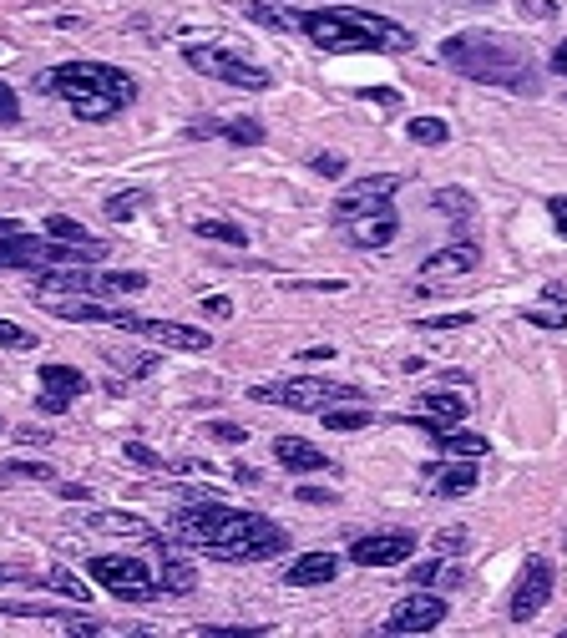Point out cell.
<instances>
[{
  "instance_id": "ba28073f",
  "label": "cell",
  "mask_w": 567,
  "mask_h": 638,
  "mask_svg": "<svg viewBox=\"0 0 567 638\" xmlns=\"http://www.w3.org/2000/svg\"><path fill=\"white\" fill-rule=\"evenodd\" d=\"M395 193H400V173H370V178L350 183V188L335 198L330 218H335V228H340V223H350V218H360V213L395 208Z\"/></svg>"
},
{
  "instance_id": "9a60e30c",
  "label": "cell",
  "mask_w": 567,
  "mask_h": 638,
  "mask_svg": "<svg viewBox=\"0 0 567 638\" xmlns=\"http://www.w3.org/2000/svg\"><path fill=\"white\" fill-rule=\"evenodd\" d=\"M87 390H92V380L81 375L76 365H41V395H36V406L46 416H61L76 395H87Z\"/></svg>"
},
{
  "instance_id": "603a6c76",
  "label": "cell",
  "mask_w": 567,
  "mask_h": 638,
  "mask_svg": "<svg viewBox=\"0 0 567 638\" xmlns=\"http://www.w3.org/2000/svg\"><path fill=\"white\" fill-rule=\"evenodd\" d=\"M411 583H416V588H441V593H451V588L466 583V573H461L456 563H446V557H431V563H416V568H411Z\"/></svg>"
},
{
  "instance_id": "e575fe53",
  "label": "cell",
  "mask_w": 567,
  "mask_h": 638,
  "mask_svg": "<svg viewBox=\"0 0 567 638\" xmlns=\"http://www.w3.org/2000/svg\"><path fill=\"white\" fill-rule=\"evenodd\" d=\"M122 375H132V380H142V375H152L157 370V355H107Z\"/></svg>"
},
{
  "instance_id": "bcb514c9",
  "label": "cell",
  "mask_w": 567,
  "mask_h": 638,
  "mask_svg": "<svg viewBox=\"0 0 567 638\" xmlns=\"http://www.w3.org/2000/svg\"><path fill=\"white\" fill-rule=\"evenodd\" d=\"M522 11H527V16H537V21H552V16H557L552 0H522Z\"/></svg>"
},
{
  "instance_id": "30bf717a",
  "label": "cell",
  "mask_w": 567,
  "mask_h": 638,
  "mask_svg": "<svg viewBox=\"0 0 567 638\" xmlns=\"http://www.w3.org/2000/svg\"><path fill=\"white\" fill-rule=\"evenodd\" d=\"M552 588H557V573H552V563H547V557H527V563H522V573H517V588H512V603H507L512 623H527V618H537V613L547 608Z\"/></svg>"
},
{
  "instance_id": "f907efd6",
  "label": "cell",
  "mask_w": 567,
  "mask_h": 638,
  "mask_svg": "<svg viewBox=\"0 0 567 638\" xmlns=\"http://www.w3.org/2000/svg\"><path fill=\"white\" fill-rule=\"evenodd\" d=\"M547 71L567 76V41H557V46H552V56H547Z\"/></svg>"
},
{
  "instance_id": "d6a6232c",
  "label": "cell",
  "mask_w": 567,
  "mask_h": 638,
  "mask_svg": "<svg viewBox=\"0 0 567 638\" xmlns=\"http://www.w3.org/2000/svg\"><path fill=\"white\" fill-rule=\"evenodd\" d=\"M0 476H6V482H51V466L46 461H6L0 466Z\"/></svg>"
},
{
  "instance_id": "681fc988",
  "label": "cell",
  "mask_w": 567,
  "mask_h": 638,
  "mask_svg": "<svg viewBox=\"0 0 567 638\" xmlns=\"http://www.w3.org/2000/svg\"><path fill=\"white\" fill-rule=\"evenodd\" d=\"M203 314H213V319H228V314H233V304H228L223 294H213V299H203Z\"/></svg>"
},
{
  "instance_id": "52a82bcc",
  "label": "cell",
  "mask_w": 567,
  "mask_h": 638,
  "mask_svg": "<svg viewBox=\"0 0 567 638\" xmlns=\"http://www.w3.org/2000/svg\"><path fill=\"white\" fill-rule=\"evenodd\" d=\"M183 61H188L193 71L213 76V82H223V87H238V92H269V87H274V76H269L259 61L238 56V51H228V46H188Z\"/></svg>"
},
{
  "instance_id": "8992f818",
  "label": "cell",
  "mask_w": 567,
  "mask_h": 638,
  "mask_svg": "<svg viewBox=\"0 0 567 638\" xmlns=\"http://www.w3.org/2000/svg\"><path fill=\"white\" fill-rule=\"evenodd\" d=\"M87 573L122 603H152V598H168L157 583V573L142 563V557H117V552H102L87 563Z\"/></svg>"
},
{
  "instance_id": "d590c367",
  "label": "cell",
  "mask_w": 567,
  "mask_h": 638,
  "mask_svg": "<svg viewBox=\"0 0 567 638\" xmlns=\"http://www.w3.org/2000/svg\"><path fill=\"white\" fill-rule=\"evenodd\" d=\"M431 547H436L441 557H461V552H466V532H461V527H441V532L431 537Z\"/></svg>"
},
{
  "instance_id": "7dc6e473",
  "label": "cell",
  "mask_w": 567,
  "mask_h": 638,
  "mask_svg": "<svg viewBox=\"0 0 567 638\" xmlns=\"http://www.w3.org/2000/svg\"><path fill=\"white\" fill-rule=\"evenodd\" d=\"M0 583H41V578H31V573L16 568V563H0Z\"/></svg>"
},
{
  "instance_id": "8fae6325",
  "label": "cell",
  "mask_w": 567,
  "mask_h": 638,
  "mask_svg": "<svg viewBox=\"0 0 567 638\" xmlns=\"http://www.w3.org/2000/svg\"><path fill=\"white\" fill-rule=\"evenodd\" d=\"M152 552H157V583L168 598H188L198 588V568H193V557H188V542L183 537H152Z\"/></svg>"
},
{
  "instance_id": "b9f144b4",
  "label": "cell",
  "mask_w": 567,
  "mask_h": 638,
  "mask_svg": "<svg viewBox=\"0 0 567 638\" xmlns=\"http://www.w3.org/2000/svg\"><path fill=\"white\" fill-rule=\"evenodd\" d=\"M294 497H299L304 507H335V502H340V497H335L330 487H299Z\"/></svg>"
},
{
  "instance_id": "f1b7e54d",
  "label": "cell",
  "mask_w": 567,
  "mask_h": 638,
  "mask_svg": "<svg viewBox=\"0 0 567 638\" xmlns=\"http://www.w3.org/2000/svg\"><path fill=\"white\" fill-rule=\"evenodd\" d=\"M319 421L330 426V431H365L375 416H370L365 406H355V401H350V406H330V411H319Z\"/></svg>"
},
{
  "instance_id": "680465c9",
  "label": "cell",
  "mask_w": 567,
  "mask_h": 638,
  "mask_svg": "<svg viewBox=\"0 0 567 638\" xmlns=\"http://www.w3.org/2000/svg\"><path fill=\"white\" fill-rule=\"evenodd\" d=\"M249 6H274V0H249Z\"/></svg>"
},
{
  "instance_id": "7bdbcfd3",
  "label": "cell",
  "mask_w": 567,
  "mask_h": 638,
  "mask_svg": "<svg viewBox=\"0 0 567 638\" xmlns=\"http://www.w3.org/2000/svg\"><path fill=\"white\" fill-rule=\"evenodd\" d=\"M527 325H537V330H562L567 314H557V309H527Z\"/></svg>"
},
{
  "instance_id": "db71d44e",
  "label": "cell",
  "mask_w": 567,
  "mask_h": 638,
  "mask_svg": "<svg viewBox=\"0 0 567 638\" xmlns=\"http://www.w3.org/2000/svg\"><path fill=\"white\" fill-rule=\"evenodd\" d=\"M56 492H61V502H87V497H92L87 487H76V482H61Z\"/></svg>"
},
{
  "instance_id": "7402d4cb",
  "label": "cell",
  "mask_w": 567,
  "mask_h": 638,
  "mask_svg": "<svg viewBox=\"0 0 567 638\" xmlns=\"http://www.w3.org/2000/svg\"><path fill=\"white\" fill-rule=\"evenodd\" d=\"M436 441V451L441 456H492V441H486V436H476V431H461V426H446V431H436L431 436Z\"/></svg>"
},
{
  "instance_id": "c3c4849f",
  "label": "cell",
  "mask_w": 567,
  "mask_h": 638,
  "mask_svg": "<svg viewBox=\"0 0 567 638\" xmlns=\"http://www.w3.org/2000/svg\"><path fill=\"white\" fill-rule=\"evenodd\" d=\"M233 482H238V487H259L264 476H259L254 466H243V461H238V466H233Z\"/></svg>"
},
{
  "instance_id": "9f6ffc18",
  "label": "cell",
  "mask_w": 567,
  "mask_h": 638,
  "mask_svg": "<svg viewBox=\"0 0 567 638\" xmlns=\"http://www.w3.org/2000/svg\"><path fill=\"white\" fill-rule=\"evenodd\" d=\"M547 299L552 304H567V284H547Z\"/></svg>"
},
{
  "instance_id": "7a4b0ae2",
  "label": "cell",
  "mask_w": 567,
  "mask_h": 638,
  "mask_svg": "<svg viewBox=\"0 0 567 638\" xmlns=\"http://www.w3.org/2000/svg\"><path fill=\"white\" fill-rule=\"evenodd\" d=\"M36 92L66 102L71 117L81 122H112L117 112L137 102V82L107 61H61L51 71H36Z\"/></svg>"
},
{
  "instance_id": "f5cc1de1",
  "label": "cell",
  "mask_w": 567,
  "mask_h": 638,
  "mask_svg": "<svg viewBox=\"0 0 567 638\" xmlns=\"http://www.w3.org/2000/svg\"><path fill=\"white\" fill-rule=\"evenodd\" d=\"M16 441H26V446H46L51 436H46L41 426H21V431H16Z\"/></svg>"
},
{
  "instance_id": "3957f363",
  "label": "cell",
  "mask_w": 567,
  "mask_h": 638,
  "mask_svg": "<svg viewBox=\"0 0 567 638\" xmlns=\"http://www.w3.org/2000/svg\"><path fill=\"white\" fill-rule=\"evenodd\" d=\"M441 61L471 82H486V87H502V92H517V97H537L542 92V76L532 66V56L512 41V36H497V31H461V36H446L441 41Z\"/></svg>"
},
{
  "instance_id": "2e32d148",
  "label": "cell",
  "mask_w": 567,
  "mask_h": 638,
  "mask_svg": "<svg viewBox=\"0 0 567 638\" xmlns=\"http://www.w3.org/2000/svg\"><path fill=\"white\" fill-rule=\"evenodd\" d=\"M340 233L355 249H390L395 233H400V218H395V208H380V213H360V218L340 223Z\"/></svg>"
},
{
  "instance_id": "cb8c5ba5",
  "label": "cell",
  "mask_w": 567,
  "mask_h": 638,
  "mask_svg": "<svg viewBox=\"0 0 567 638\" xmlns=\"http://www.w3.org/2000/svg\"><path fill=\"white\" fill-rule=\"evenodd\" d=\"M421 411L436 416L441 426H461L466 421V401H461V395H451V390H426L421 395Z\"/></svg>"
},
{
  "instance_id": "ac0fdd59",
  "label": "cell",
  "mask_w": 567,
  "mask_h": 638,
  "mask_svg": "<svg viewBox=\"0 0 567 638\" xmlns=\"http://www.w3.org/2000/svg\"><path fill=\"white\" fill-rule=\"evenodd\" d=\"M476 264H481V249L471 244V238H456V244L436 249V254L421 264V279H461V274H471Z\"/></svg>"
},
{
  "instance_id": "60d3db41",
  "label": "cell",
  "mask_w": 567,
  "mask_h": 638,
  "mask_svg": "<svg viewBox=\"0 0 567 638\" xmlns=\"http://www.w3.org/2000/svg\"><path fill=\"white\" fill-rule=\"evenodd\" d=\"M208 436H213V441H223V446H243V441H249V431L233 426V421H213V426H208Z\"/></svg>"
},
{
  "instance_id": "91938a15",
  "label": "cell",
  "mask_w": 567,
  "mask_h": 638,
  "mask_svg": "<svg viewBox=\"0 0 567 638\" xmlns=\"http://www.w3.org/2000/svg\"><path fill=\"white\" fill-rule=\"evenodd\" d=\"M562 547H567V527H562Z\"/></svg>"
},
{
  "instance_id": "1f68e13d",
  "label": "cell",
  "mask_w": 567,
  "mask_h": 638,
  "mask_svg": "<svg viewBox=\"0 0 567 638\" xmlns=\"http://www.w3.org/2000/svg\"><path fill=\"white\" fill-rule=\"evenodd\" d=\"M142 208H147V193H142V188H127V193H112V198H107V218H112V223H132Z\"/></svg>"
},
{
  "instance_id": "4fadbf2b",
  "label": "cell",
  "mask_w": 567,
  "mask_h": 638,
  "mask_svg": "<svg viewBox=\"0 0 567 638\" xmlns=\"http://www.w3.org/2000/svg\"><path fill=\"white\" fill-rule=\"evenodd\" d=\"M411 552H416V532L390 527V532H365V537H355V542H350V563H360V568H400Z\"/></svg>"
},
{
  "instance_id": "f546056e",
  "label": "cell",
  "mask_w": 567,
  "mask_h": 638,
  "mask_svg": "<svg viewBox=\"0 0 567 638\" xmlns=\"http://www.w3.org/2000/svg\"><path fill=\"white\" fill-rule=\"evenodd\" d=\"M223 137H228L233 147H259L269 132H264L259 117H233V122H223Z\"/></svg>"
},
{
  "instance_id": "836d02e7",
  "label": "cell",
  "mask_w": 567,
  "mask_h": 638,
  "mask_svg": "<svg viewBox=\"0 0 567 638\" xmlns=\"http://www.w3.org/2000/svg\"><path fill=\"white\" fill-rule=\"evenodd\" d=\"M122 456L137 461V466H147V471H168V456H157L147 441H122Z\"/></svg>"
},
{
  "instance_id": "816d5d0a",
  "label": "cell",
  "mask_w": 567,
  "mask_h": 638,
  "mask_svg": "<svg viewBox=\"0 0 567 638\" xmlns=\"http://www.w3.org/2000/svg\"><path fill=\"white\" fill-rule=\"evenodd\" d=\"M299 360L304 365H319V360H335V350L330 345H309V350H299Z\"/></svg>"
},
{
  "instance_id": "ffe728a7",
  "label": "cell",
  "mask_w": 567,
  "mask_h": 638,
  "mask_svg": "<svg viewBox=\"0 0 567 638\" xmlns=\"http://www.w3.org/2000/svg\"><path fill=\"white\" fill-rule=\"evenodd\" d=\"M274 461H279L284 471H299V476H304V471H330V466H335L330 456H324L314 441H304V436H279V441H274Z\"/></svg>"
},
{
  "instance_id": "44dd1931",
  "label": "cell",
  "mask_w": 567,
  "mask_h": 638,
  "mask_svg": "<svg viewBox=\"0 0 567 638\" xmlns=\"http://www.w3.org/2000/svg\"><path fill=\"white\" fill-rule=\"evenodd\" d=\"M87 527L92 532H112V537H137V542H152L157 537V527L147 517H137V512H92Z\"/></svg>"
},
{
  "instance_id": "9c48e42d",
  "label": "cell",
  "mask_w": 567,
  "mask_h": 638,
  "mask_svg": "<svg viewBox=\"0 0 567 638\" xmlns=\"http://www.w3.org/2000/svg\"><path fill=\"white\" fill-rule=\"evenodd\" d=\"M36 304L56 319H66V325H117L127 330L132 325V314L127 309H112V304H97L87 294H56V289H36Z\"/></svg>"
},
{
  "instance_id": "277c9868",
  "label": "cell",
  "mask_w": 567,
  "mask_h": 638,
  "mask_svg": "<svg viewBox=\"0 0 567 638\" xmlns=\"http://www.w3.org/2000/svg\"><path fill=\"white\" fill-rule=\"evenodd\" d=\"M299 31L319 46V51H411L416 36L395 26L390 16L375 11H355V6H324V11H299Z\"/></svg>"
},
{
  "instance_id": "11a10c76",
  "label": "cell",
  "mask_w": 567,
  "mask_h": 638,
  "mask_svg": "<svg viewBox=\"0 0 567 638\" xmlns=\"http://www.w3.org/2000/svg\"><path fill=\"white\" fill-rule=\"evenodd\" d=\"M365 97H370V102H380V107H395V102H400V97H395L390 87H370Z\"/></svg>"
},
{
  "instance_id": "4dcf8cb0",
  "label": "cell",
  "mask_w": 567,
  "mask_h": 638,
  "mask_svg": "<svg viewBox=\"0 0 567 638\" xmlns=\"http://www.w3.org/2000/svg\"><path fill=\"white\" fill-rule=\"evenodd\" d=\"M41 233H51V238H61V244H97V238L81 228L76 218H66V213H51L46 223H41Z\"/></svg>"
},
{
  "instance_id": "f35d334b",
  "label": "cell",
  "mask_w": 567,
  "mask_h": 638,
  "mask_svg": "<svg viewBox=\"0 0 567 638\" xmlns=\"http://www.w3.org/2000/svg\"><path fill=\"white\" fill-rule=\"evenodd\" d=\"M16 122H21V97L0 82V127H16Z\"/></svg>"
},
{
  "instance_id": "8d00e7d4",
  "label": "cell",
  "mask_w": 567,
  "mask_h": 638,
  "mask_svg": "<svg viewBox=\"0 0 567 638\" xmlns=\"http://www.w3.org/2000/svg\"><path fill=\"white\" fill-rule=\"evenodd\" d=\"M0 345H6V350H36V335L11 325V319H0Z\"/></svg>"
},
{
  "instance_id": "f6af8a7d",
  "label": "cell",
  "mask_w": 567,
  "mask_h": 638,
  "mask_svg": "<svg viewBox=\"0 0 567 638\" xmlns=\"http://www.w3.org/2000/svg\"><path fill=\"white\" fill-rule=\"evenodd\" d=\"M188 137H193V142H203V137H223V122L203 117V122H193V127H188Z\"/></svg>"
},
{
  "instance_id": "5b68a950",
  "label": "cell",
  "mask_w": 567,
  "mask_h": 638,
  "mask_svg": "<svg viewBox=\"0 0 567 638\" xmlns=\"http://www.w3.org/2000/svg\"><path fill=\"white\" fill-rule=\"evenodd\" d=\"M259 406H284V411H330V406H350L360 401V390L345 380H324V375H284L274 385H254L249 390Z\"/></svg>"
},
{
  "instance_id": "4316f807",
  "label": "cell",
  "mask_w": 567,
  "mask_h": 638,
  "mask_svg": "<svg viewBox=\"0 0 567 638\" xmlns=\"http://www.w3.org/2000/svg\"><path fill=\"white\" fill-rule=\"evenodd\" d=\"M431 208H441L446 218H456V223H466V218L476 213V198H471L466 188H436V193H431Z\"/></svg>"
},
{
  "instance_id": "7c38bea8",
  "label": "cell",
  "mask_w": 567,
  "mask_h": 638,
  "mask_svg": "<svg viewBox=\"0 0 567 638\" xmlns=\"http://www.w3.org/2000/svg\"><path fill=\"white\" fill-rule=\"evenodd\" d=\"M127 330L142 335V340H152V345H162V350H183V355L213 350V335L198 330V325H183V319H142V314H132Z\"/></svg>"
},
{
  "instance_id": "94428289",
  "label": "cell",
  "mask_w": 567,
  "mask_h": 638,
  "mask_svg": "<svg viewBox=\"0 0 567 638\" xmlns=\"http://www.w3.org/2000/svg\"><path fill=\"white\" fill-rule=\"evenodd\" d=\"M562 638H567V628H562Z\"/></svg>"
},
{
  "instance_id": "83f0119b",
  "label": "cell",
  "mask_w": 567,
  "mask_h": 638,
  "mask_svg": "<svg viewBox=\"0 0 567 638\" xmlns=\"http://www.w3.org/2000/svg\"><path fill=\"white\" fill-rule=\"evenodd\" d=\"M405 137H411L416 147H446L451 127L441 117H411V122H405Z\"/></svg>"
},
{
  "instance_id": "e0dca14e",
  "label": "cell",
  "mask_w": 567,
  "mask_h": 638,
  "mask_svg": "<svg viewBox=\"0 0 567 638\" xmlns=\"http://www.w3.org/2000/svg\"><path fill=\"white\" fill-rule=\"evenodd\" d=\"M421 476H426V487H431L436 497H471V492H476V461H471V456H461V461H436V466H426Z\"/></svg>"
},
{
  "instance_id": "d6986e66",
  "label": "cell",
  "mask_w": 567,
  "mask_h": 638,
  "mask_svg": "<svg viewBox=\"0 0 567 638\" xmlns=\"http://www.w3.org/2000/svg\"><path fill=\"white\" fill-rule=\"evenodd\" d=\"M335 578H340V557L335 552H304V557H294V563L284 568L289 588H324Z\"/></svg>"
},
{
  "instance_id": "d4e9b609",
  "label": "cell",
  "mask_w": 567,
  "mask_h": 638,
  "mask_svg": "<svg viewBox=\"0 0 567 638\" xmlns=\"http://www.w3.org/2000/svg\"><path fill=\"white\" fill-rule=\"evenodd\" d=\"M193 233H198V238H208V244L249 249V233H243L238 223H228V218H198V223H193Z\"/></svg>"
},
{
  "instance_id": "ee69618b",
  "label": "cell",
  "mask_w": 567,
  "mask_h": 638,
  "mask_svg": "<svg viewBox=\"0 0 567 638\" xmlns=\"http://www.w3.org/2000/svg\"><path fill=\"white\" fill-rule=\"evenodd\" d=\"M547 213H552V223H557V233L567 238V193H557V198H547Z\"/></svg>"
},
{
  "instance_id": "ab89813d",
  "label": "cell",
  "mask_w": 567,
  "mask_h": 638,
  "mask_svg": "<svg viewBox=\"0 0 567 638\" xmlns=\"http://www.w3.org/2000/svg\"><path fill=\"white\" fill-rule=\"evenodd\" d=\"M309 168H314L319 178H340V173H345V157H340V152H319V157H309Z\"/></svg>"
},
{
  "instance_id": "74e56055",
  "label": "cell",
  "mask_w": 567,
  "mask_h": 638,
  "mask_svg": "<svg viewBox=\"0 0 567 638\" xmlns=\"http://www.w3.org/2000/svg\"><path fill=\"white\" fill-rule=\"evenodd\" d=\"M476 314H426L421 319V330H466Z\"/></svg>"
},
{
  "instance_id": "5bb4252c",
  "label": "cell",
  "mask_w": 567,
  "mask_h": 638,
  "mask_svg": "<svg viewBox=\"0 0 567 638\" xmlns=\"http://www.w3.org/2000/svg\"><path fill=\"white\" fill-rule=\"evenodd\" d=\"M441 623H446V593H426V588L411 593V598H400L390 608V618H385L390 633H431Z\"/></svg>"
},
{
  "instance_id": "6f0895ef",
  "label": "cell",
  "mask_w": 567,
  "mask_h": 638,
  "mask_svg": "<svg viewBox=\"0 0 567 638\" xmlns=\"http://www.w3.org/2000/svg\"><path fill=\"white\" fill-rule=\"evenodd\" d=\"M471 6H497V0H471Z\"/></svg>"
},
{
  "instance_id": "6da1fadb",
  "label": "cell",
  "mask_w": 567,
  "mask_h": 638,
  "mask_svg": "<svg viewBox=\"0 0 567 638\" xmlns=\"http://www.w3.org/2000/svg\"><path fill=\"white\" fill-rule=\"evenodd\" d=\"M173 537H183L198 552H213L218 563H269L289 547V532L269 522L264 512H243L213 497H193L173 512Z\"/></svg>"
},
{
  "instance_id": "484cf974",
  "label": "cell",
  "mask_w": 567,
  "mask_h": 638,
  "mask_svg": "<svg viewBox=\"0 0 567 638\" xmlns=\"http://www.w3.org/2000/svg\"><path fill=\"white\" fill-rule=\"evenodd\" d=\"M41 588H51V593L71 598V603H87V598H92V593H87V583H81V578H76L71 568H61V563L41 573Z\"/></svg>"
}]
</instances>
